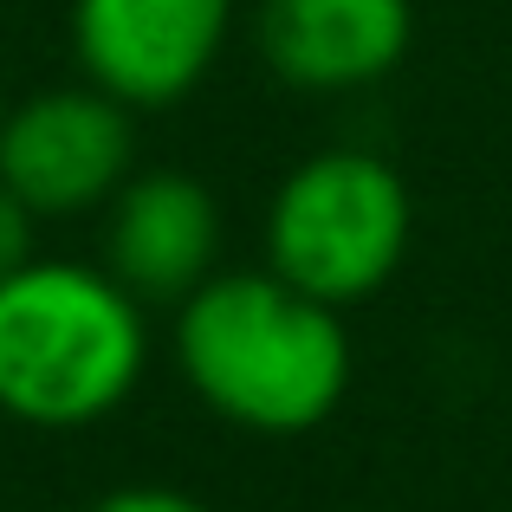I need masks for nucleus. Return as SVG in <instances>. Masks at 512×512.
Listing matches in <instances>:
<instances>
[{"label":"nucleus","instance_id":"9","mask_svg":"<svg viewBox=\"0 0 512 512\" xmlns=\"http://www.w3.org/2000/svg\"><path fill=\"white\" fill-rule=\"evenodd\" d=\"M33 214H26V201L13 195L7 182H0V279L7 273H20L26 260H33Z\"/></svg>","mask_w":512,"mask_h":512},{"label":"nucleus","instance_id":"4","mask_svg":"<svg viewBox=\"0 0 512 512\" xmlns=\"http://www.w3.org/2000/svg\"><path fill=\"white\" fill-rule=\"evenodd\" d=\"M137 175V111L98 85H39L0 111V182L33 221L104 214Z\"/></svg>","mask_w":512,"mask_h":512},{"label":"nucleus","instance_id":"2","mask_svg":"<svg viewBox=\"0 0 512 512\" xmlns=\"http://www.w3.org/2000/svg\"><path fill=\"white\" fill-rule=\"evenodd\" d=\"M150 305L98 260H33L0 279V415L46 435L98 428L150 376Z\"/></svg>","mask_w":512,"mask_h":512},{"label":"nucleus","instance_id":"5","mask_svg":"<svg viewBox=\"0 0 512 512\" xmlns=\"http://www.w3.org/2000/svg\"><path fill=\"white\" fill-rule=\"evenodd\" d=\"M240 0H72L78 78L130 111H175L214 78Z\"/></svg>","mask_w":512,"mask_h":512},{"label":"nucleus","instance_id":"1","mask_svg":"<svg viewBox=\"0 0 512 512\" xmlns=\"http://www.w3.org/2000/svg\"><path fill=\"white\" fill-rule=\"evenodd\" d=\"M169 357L214 422L266 441L325 428L357 383L350 312L286 286L273 266H221L188 292L169 325Z\"/></svg>","mask_w":512,"mask_h":512},{"label":"nucleus","instance_id":"10","mask_svg":"<svg viewBox=\"0 0 512 512\" xmlns=\"http://www.w3.org/2000/svg\"><path fill=\"white\" fill-rule=\"evenodd\" d=\"M0 111H7V91H0Z\"/></svg>","mask_w":512,"mask_h":512},{"label":"nucleus","instance_id":"3","mask_svg":"<svg viewBox=\"0 0 512 512\" xmlns=\"http://www.w3.org/2000/svg\"><path fill=\"white\" fill-rule=\"evenodd\" d=\"M260 247L286 286L357 312L383 299L415 247V188L383 150L331 143L299 156L273 182L260 214Z\"/></svg>","mask_w":512,"mask_h":512},{"label":"nucleus","instance_id":"7","mask_svg":"<svg viewBox=\"0 0 512 512\" xmlns=\"http://www.w3.org/2000/svg\"><path fill=\"white\" fill-rule=\"evenodd\" d=\"M253 46L299 98H357L402 72L415 46V0H260Z\"/></svg>","mask_w":512,"mask_h":512},{"label":"nucleus","instance_id":"8","mask_svg":"<svg viewBox=\"0 0 512 512\" xmlns=\"http://www.w3.org/2000/svg\"><path fill=\"white\" fill-rule=\"evenodd\" d=\"M85 512H214V506L195 500V493H182V487H163V480H130V487L98 493Z\"/></svg>","mask_w":512,"mask_h":512},{"label":"nucleus","instance_id":"6","mask_svg":"<svg viewBox=\"0 0 512 512\" xmlns=\"http://www.w3.org/2000/svg\"><path fill=\"white\" fill-rule=\"evenodd\" d=\"M221 247H227L221 201L188 169H137L104 201L98 266L150 312H175L195 286H208L221 273Z\"/></svg>","mask_w":512,"mask_h":512}]
</instances>
